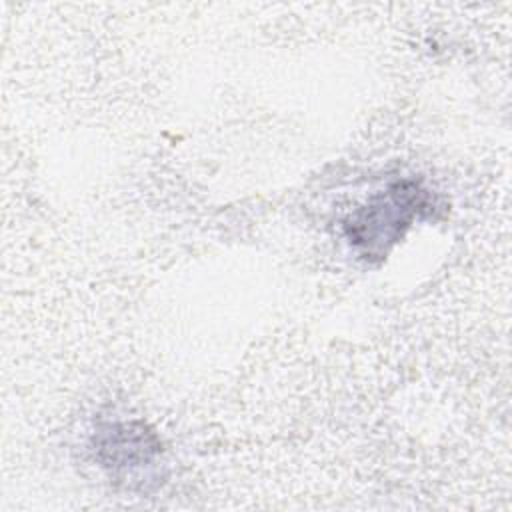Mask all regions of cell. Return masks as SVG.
I'll return each mask as SVG.
<instances>
[{"label": "cell", "mask_w": 512, "mask_h": 512, "mask_svg": "<svg viewBox=\"0 0 512 512\" xmlns=\"http://www.w3.org/2000/svg\"><path fill=\"white\" fill-rule=\"evenodd\" d=\"M430 210L428 190L414 180H400L356 208L344 222V234L360 256L380 260L412 222Z\"/></svg>", "instance_id": "1"}, {"label": "cell", "mask_w": 512, "mask_h": 512, "mask_svg": "<svg viewBox=\"0 0 512 512\" xmlns=\"http://www.w3.org/2000/svg\"><path fill=\"white\" fill-rule=\"evenodd\" d=\"M152 436L144 430H132L124 426L106 434V442L100 446L104 454V466H138L148 462L158 452L156 444H150Z\"/></svg>", "instance_id": "2"}]
</instances>
